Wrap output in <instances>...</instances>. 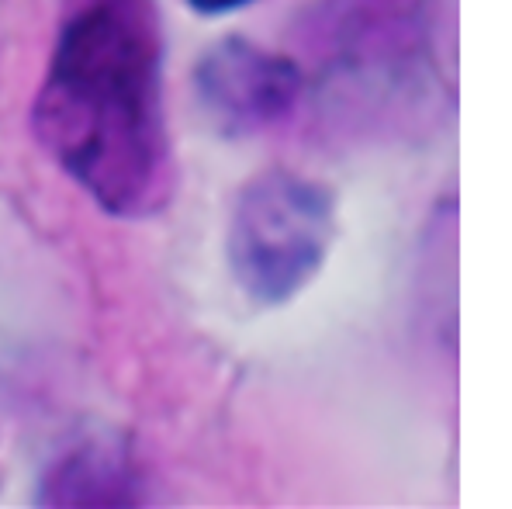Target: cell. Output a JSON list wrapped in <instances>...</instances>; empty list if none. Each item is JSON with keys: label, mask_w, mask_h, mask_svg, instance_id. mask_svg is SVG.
Returning a JSON list of instances; mask_svg holds the SVG:
<instances>
[{"label": "cell", "mask_w": 512, "mask_h": 509, "mask_svg": "<svg viewBox=\"0 0 512 509\" xmlns=\"http://www.w3.org/2000/svg\"><path fill=\"white\" fill-rule=\"evenodd\" d=\"M32 129L108 215L149 219L170 205L177 160L156 0H66Z\"/></svg>", "instance_id": "cell-1"}, {"label": "cell", "mask_w": 512, "mask_h": 509, "mask_svg": "<svg viewBox=\"0 0 512 509\" xmlns=\"http://www.w3.org/2000/svg\"><path fill=\"white\" fill-rule=\"evenodd\" d=\"M336 239L326 184L267 170L239 191L229 219V271L260 309H277L312 284Z\"/></svg>", "instance_id": "cell-2"}, {"label": "cell", "mask_w": 512, "mask_h": 509, "mask_svg": "<svg viewBox=\"0 0 512 509\" xmlns=\"http://www.w3.org/2000/svg\"><path fill=\"white\" fill-rule=\"evenodd\" d=\"M194 87L218 136L239 139L291 115L301 97V70L256 42L222 39L201 56Z\"/></svg>", "instance_id": "cell-3"}, {"label": "cell", "mask_w": 512, "mask_h": 509, "mask_svg": "<svg viewBox=\"0 0 512 509\" xmlns=\"http://www.w3.org/2000/svg\"><path fill=\"white\" fill-rule=\"evenodd\" d=\"M198 14H208V18H218V14H232V11H243L250 7L253 0H187Z\"/></svg>", "instance_id": "cell-4"}]
</instances>
